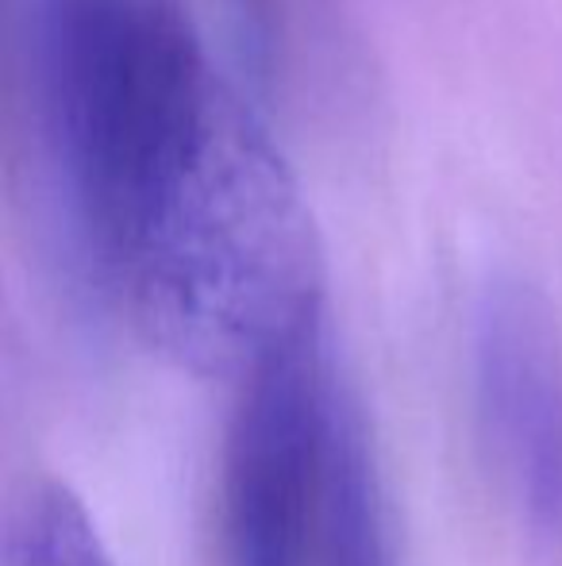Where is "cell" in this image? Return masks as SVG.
I'll return each instance as SVG.
<instances>
[{
    "mask_svg": "<svg viewBox=\"0 0 562 566\" xmlns=\"http://www.w3.org/2000/svg\"><path fill=\"white\" fill-rule=\"evenodd\" d=\"M15 97L62 274L166 363L243 381L324 316L297 174L185 0H23Z\"/></svg>",
    "mask_w": 562,
    "mask_h": 566,
    "instance_id": "6da1fadb",
    "label": "cell"
},
{
    "mask_svg": "<svg viewBox=\"0 0 562 566\" xmlns=\"http://www.w3.org/2000/svg\"><path fill=\"white\" fill-rule=\"evenodd\" d=\"M339 397L328 321L240 381L220 467V566H316Z\"/></svg>",
    "mask_w": 562,
    "mask_h": 566,
    "instance_id": "7a4b0ae2",
    "label": "cell"
},
{
    "mask_svg": "<svg viewBox=\"0 0 562 566\" xmlns=\"http://www.w3.org/2000/svg\"><path fill=\"white\" fill-rule=\"evenodd\" d=\"M474 417L505 497L536 536H562V339L548 301L497 277L474 308Z\"/></svg>",
    "mask_w": 562,
    "mask_h": 566,
    "instance_id": "3957f363",
    "label": "cell"
},
{
    "mask_svg": "<svg viewBox=\"0 0 562 566\" xmlns=\"http://www.w3.org/2000/svg\"><path fill=\"white\" fill-rule=\"evenodd\" d=\"M316 566H401L374 443L347 389L331 424Z\"/></svg>",
    "mask_w": 562,
    "mask_h": 566,
    "instance_id": "277c9868",
    "label": "cell"
},
{
    "mask_svg": "<svg viewBox=\"0 0 562 566\" xmlns=\"http://www.w3.org/2000/svg\"><path fill=\"white\" fill-rule=\"evenodd\" d=\"M263 62L293 90L328 77L343 51V0H240Z\"/></svg>",
    "mask_w": 562,
    "mask_h": 566,
    "instance_id": "5b68a950",
    "label": "cell"
},
{
    "mask_svg": "<svg viewBox=\"0 0 562 566\" xmlns=\"http://www.w3.org/2000/svg\"><path fill=\"white\" fill-rule=\"evenodd\" d=\"M0 566H116L93 516L66 485H35L8 516Z\"/></svg>",
    "mask_w": 562,
    "mask_h": 566,
    "instance_id": "8992f818",
    "label": "cell"
}]
</instances>
